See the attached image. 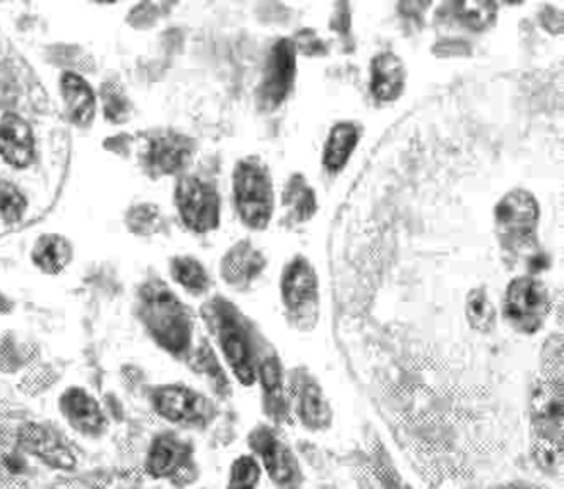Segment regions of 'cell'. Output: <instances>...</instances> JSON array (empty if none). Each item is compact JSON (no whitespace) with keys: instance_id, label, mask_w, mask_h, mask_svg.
<instances>
[{"instance_id":"obj_15","label":"cell","mask_w":564,"mask_h":489,"mask_svg":"<svg viewBox=\"0 0 564 489\" xmlns=\"http://www.w3.org/2000/svg\"><path fill=\"white\" fill-rule=\"evenodd\" d=\"M36 155L35 132L30 122L15 111H2L0 116V159L8 166L28 169Z\"/></svg>"},{"instance_id":"obj_26","label":"cell","mask_w":564,"mask_h":489,"mask_svg":"<svg viewBox=\"0 0 564 489\" xmlns=\"http://www.w3.org/2000/svg\"><path fill=\"white\" fill-rule=\"evenodd\" d=\"M262 468L253 455H239L230 465L225 489H259Z\"/></svg>"},{"instance_id":"obj_31","label":"cell","mask_w":564,"mask_h":489,"mask_svg":"<svg viewBox=\"0 0 564 489\" xmlns=\"http://www.w3.org/2000/svg\"><path fill=\"white\" fill-rule=\"evenodd\" d=\"M124 222H127L132 233H137V236H150V233H155V231L161 230L163 216H161V210L158 209L155 205L142 203V205H137V207H132V209L127 213Z\"/></svg>"},{"instance_id":"obj_9","label":"cell","mask_w":564,"mask_h":489,"mask_svg":"<svg viewBox=\"0 0 564 489\" xmlns=\"http://www.w3.org/2000/svg\"><path fill=\"white\" fill-rule=\"evenodd\" d=\"M18 446L23 454L43 463L44 467L58 470L62 475H73L79 459L62 434L54 426L43 423H28L18 431Z\"/></svg>"},{"instance_id":"obj_4","label":"cell","mask_w":564,"mask_h":489,"mask_svg":"<svg viewBox=\"0 0 564 489\" xmlns=\"http://www.w3.org/2000/svg\"><path fill=\"white\" fill-rule=\"evenodd\" d=\"M174 203L188 230L207 233L220 224V195L217 187L194 174L182 176L174 189Z\"/></svg>"},{"instance_id":"obj_1","label":"cell","mask_w":564,"mask_h":489,"mask_svg":"<svg viewBox=\"0 0 564 489\" xmlns=\"http://www.w3.org/2000/svg\"><path fill=\"white\" fill-rule=\"evenodd\" d=\"M558 352L557 346L532 396L535 454L553 468L563 463V354Z\"/></svg>"},{"instance_id":"obj_28","label":"cell","mask_w":564,"mask_h":489,"mask_svg":"<svg viewBox=\"0 0 564 489\" xmlns=\"http://www.w3.org/2000/svg\"><path fill=\"white\" fill-rule=\"evenodd\" d=\"M28 213V197L14 182L0 178V220L4 224L22 222Z\"/></svg>"},{"instance_id":"obj_32","label":"cell","mask_w":564,"mask_h":489,"mask_svg":"<svg viewBox=\"0 0 564 489\" xmlns=\"http://www.w3.org/2000/svg\"><path fill=\"white\" fill-rule=\"evenodd\" d=\"M10 100H12V83H10L7 69L0 64V111L7 108Z\"/></svg>"},{"instance_id":"obj_10","label":"cell","mask_w":564,"mask_h":489,"mask_svg":"<svg viewBox=\"0 0 564 489\" xmlns=\"http://www.w3.org/2000/svg\"><path fill=\"white\" fill-rule=\"evenodd\" d=\"M192 467H194V447L174 432L158 434L148 447L144 472L152 480L178 482L188 478Z\"/></svg>"},{"instance_id":"obj_13","label":"cell","mask_w":564,"mask_h":489,"mask_svg":"<svg viewBox=\"0 0 564 489\" xmlns=\"http://www.w3.org/2000/svg\"><path fill=\"white\" fill-rule=\"evenodd\" d=\"M58 410L67 425L83 438H100L108 431V417L100 402L80 387H69L62 392Z\"/></svg>"},{"instance_id":"obj_14","label":"cell","mask_w":564,"mask_h":489,"mask_svg":"<svg viewBox=\"0 0 564 489\" xmlns=\"http://www.w3.org/2000/svg\"><path fill=\"white\" fill-rule=\"evenodd\" d=\"M295 59H297L295 44L288 39L278 41L270 52L261 87L262 101L270 108L280 106L285 100V96L290 94L293 80H295V72H297Z\"/></svg>"},{"instance_id":"obj_22","label":"cell","mask_w":564,"mask_h":489,"mask_svg":"<svg viewBox=\"0 0 564 489\" xmlns=\"http://www.w3.org/2000/svg\"><path fill=\"white\" fill-rule=\"evenodd\" d=\"M360 140V127L350 121H340L329 130L324 145V166L329 173H339Z\"/></svg>"},{"instance_id":"obj_19","label":"cell","mask_w":564,"mask_h":489,"mask_svg":"<svg viewBox=\"0 0 564 489\" xmlns=\"http://www.w3.org/2000/svg\"><path fill=\"white\" fill-rule=\"evenodd\" d=\"M144 478L134 470H95L85 475H62L51 489H142Z\"/></svg>"},{"instance_id":"obj_7","label":"cell","mask_w":564,"mask_h":489,"mask_svg":"<svg viewBox=\"0 0 564 489\" xmlns=\"http://www.w3.org/2000/svg\"><path fill=\"white\" fill-rule=\"evenodd\" d=\"M192 155L194 142L173 129L153 130L140 148V163L153 178L181 173L188 166Z\"/></svg>"},{"instance_id":"obj_25","label":"cell","mask_w":564,"mask_h":489,"mask_svg":"<svg viewBox=\"0 0 564 489\" xmlns=\"http://www.w3.org/2000/svg\"><path fill=\"white\" fill-rule=\"evenodd\" d=\"M283 205L290 210V216L297 222H304L316 213V194L303 176H293L290 186L283 192Z\"/></svg>"},{"instance_id":"obj_17","label":"cell","mask_w":564,"mask_h":489,"mask_svg":"<svg viewBox=\"0 0 564 489\" xmlns=\"http://www.w3.org/2000/svg\"><path fill=\"white\" fill-rule=\"evenodd\" d=\"M283 304L293 314H304L318 301V278L306 259L291 260L283 270Z\"/></svg>"},{"instance_id":"obj_23","label":"cell","mask_w":564,"mask_h":489,"mask_svg":"<svg viewBox=\"0 0 564 489\" xmlns=\"http://www.w3.org/2000/svg\"><path fill=\"white\" fill-rule=\"evenodd\" d=\"M299 417L311 431H324L332 423V410L316 384H304L299 396Z\"/></svg>"},{"instance_id":"obj_34","label":"cell","mask_w":564,"mask_h":489,"mask_svg":"<svg viewBox=\"0 0 564 489\" xmlns=\"http://www.w3.org/2000/svg\"><path fill=\"white\" fill-rule=\"evenodd\" d=\"M496 489H540L534 486H527V483H506V486H499Z\"/></svg>"},{"instance_id":"obj_8","label":"cell","mask_w":564,"mask_h":489,"mask_svg":"<svg viewBox=\"0 0 564 489\" xmlns=\"http://www.w3.org/2000/svg\"><path fill=\"white\" fill-rule=\"evenodd\" d=\"M503 306L506 317L514 329L535 333L550 312V293L542 281L522 275L509 283Z\"/></svg>"},{"instance_id":"obj_5","label":"cell","mask_w":564,"mask_h":489,"mask_svg":"<svg viewBox=\"0 0 564 489\" xmlns=\"http://www.w3.org/2000/svg\"><path fill=\"white\" fill-rule=\"evenodd\" d=\"M249 446L262 472H267L275 489L303 488V470L291 447L268 426H259L249 434Z\"/></svg>"},{"instance_id":"obj_18","label":"cell","mask_w":564,"mask_h":489,"mask_svg":"<svg viewBox=\"0 0 564 489\" xmlns=\"http://www.w3.org/2000/svg\"><path fill=\"white\" fill-rule=\"evenodd\" d=\"M73 257L75 249L72 241L56 231L39 236L31 247V262L44 275L64 274L72 264Z\"/></svg>"},{"instance_id":"obj_21","label":"cell","mask_w":564,"mask_h":489,"mask_svg":"<svg viewBox=\"0 0 564 489\" xmlns=\"http://www.w3.org/2000/svg\"><path fill=\"white\" fill-rule=\"evenodd\" d=\"M264 257L249 241L234 244L223 259V278L234 287H246L261 274Z\"/></svg>"},{"instance_id":"obj_20","label":"cell","mask_w":564,"mask_h":489,"mask_svg":"<svg viewBox=\"0 0 564 489\" xmlns=\"http://www.w3.org/2000/svg\"><path fill=\"white\" fill-rule=\"evenodd\" d=\"M405 69L402 59L392 52H381L371 62V93L377 100L391 101L404 90Z\"/></svg>"},{"instance_id":"obj_27","label":"cell","mask_w":564,"mask_h":489,"mask_svg":"<svg viewBox=\"0 0 564 489\" xmlns=\"http://www.w3.org/2000/svg\"><path fill=\"white\" fill-rule=\"evenodd\" d=\"M100 104L106 121L121 124L131 116V101L117 83H104L100 87Z\"/></svg>"},{"instance_id":"obj_6","label":"cell","mask_w":564,"mask_h":489,"mask_svg":"<svg viewBox=\"0 0 564 489\" xmlns=\"http://www.w3.org/2000/svg\"><path fill=\"white\" fill-rule=\"evenodd\" d=\"M540 207L534 195L524 189H513L496 207V228L501 243L521 251L534 244Z\"/></svg>"},{"instance_id":"obj_33","label":"cell","mask_w":564,"mask_h":489,"mask_svg":"<svg viewBox=\"0 0 564 489\" xmlns=\"http://www.w3.org/2000/svg\"><path fill=\"white\" fill-rule=\"evenodd\" d=\"M12 308H14V303L0 291V314H8V312H12Z\"/></svg>"},{"instance_id":"obj_30","label":"cell","mask_w":564,"mask_h":489,"mask_svg":"<svg viewBox=\"0 0 564 489\" xmlns=\"http://www.w3.org/2000/svg\"><path fill=\"white\" fill-rule=\"evenodd\" d=\"M259 374H261L262 389H264V396H267L268 411L272 415H278V408L282 403V369H280V363L274 358L262 360Z\"/></svg>"},{"instance_id":"obj_3","label":"cell","mask_w":564,"mask_h":489,"mask_svg":"<svg viewBox=\"0 0 564 489\" xmlns=\"http://www.w3.org/2000/svg\"><path fill=\"white\" fill-rule=\"evenodd\" d=\"M234 202L246 226L253 230L267 228L274 209V189L272 176L259 159H241L234 169Z\"/></svg>"},{"instance_id":"obj_16","label":"cell","mask_w":564,"mask_h":489,"mask_svg":"<svg viewBox=\"0 0 564 489\" xmlns=\"http://www.w3.org/2000/svg\"><path fill=\"white\" fill-rule=\"evenodd\" d=\"M59 96L66 106L67 117L75 127L88 129L95 122L96 111H98V94L83 75L75 72L62 73L59 75Z\"/></svg>"},{"instance_id":"obj_11","label":"cell","mask_w":564,"mask_h":489,"mask_svg":"<svg viewBox=\"0 0 564 489\" xmlns=\"http://www.w3.org/2000/svg\"><path fill=\"white\" fill-rule=\"evenodd\" d=\"M153 410L166 423L178 426H205L213 415L209 400L184 384H165L155 389Z\"/></svg>"},{"instance_id":"obj_24","label":"cell","mask_w":564,"mask_h":489,"mask_svg":"<svg viewBox=\"0 0 564 489\" xmlns=\"http://www.w3.org/2000/svg\"><path fill=\"white\" fill-rule=\"evenodd\" d=\"M169 270L173 280L192 295H203L209 289V274L196 257H186V254L174 257L169 264Z\"/></svg>"},{"instance_id":"obj_35","label":"cell","mask_w":564,"mask_h":489,"mask_svg":"<svg viewBox=\"0 0 564 489\" xmlns=\"http://www.w3.org/2000/svg\"><path fill=\"white\" fill-rule=\"evenodd\" d=\"M405 489H412V488H405Z\"/></svg>"},{"instance_id":"obj_12","label":"cell","mask_w":564,"mask_h":489,"mask_svg":"<svg viewBox=\"0 0 564 489\" xmlns=\"http://www.w3.org/2000/svg\"><path fill=\"white\" fill-rule=\"evenodd\" d=\"M217 317V335L220 348L225 352L228 367L232 369L243 387H251L257 379V367H254L253 350L249 345L246 329L239 324L238 316L234 314L230 304H223L215 308Z\"/></svg>"},{"instance_id":"obj_2","label":"cell","mask_w":564,"mask_h":489,"mask_svg":"<svg viewBox=\"0 0 564 489\" xmlns=\"http://www.w3.org/2000/svg\"><path fill=\"white\" fill-rule=\"evenodd\" d=\"M138 312L158 345L181 356L192 343V317L186 306L160 280L148 281L138 293Z\"/></svg>"},{"instance_id":"obj_29","label":"cell","mask_w":564,"mask_h":489,"mask_svg":"<svg viewBox=\"0 0 564 489\" xmlns=\"http://www.w3.org/2000/svg\"><path fill=\"white\" fill-rule=\"evenodd\" d=\"M496 308L482 289H475L467 301V317L470 325L480 333H488L496 325Z\"/></svg>"}]
</instances>
